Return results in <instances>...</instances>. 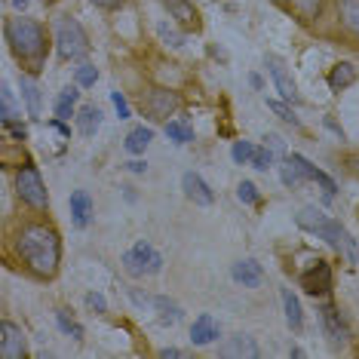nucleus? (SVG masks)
Instances as JSON below:
<instances>
[{
  "label": "nucleus",
  "instance_id": "nucleus-40",
  "mask_svg": "<svg viewBox=\"0 0 359 359\" xmlns=\"http://www.w3.org/2000/svg\"><path fill=\"white\" fill-rule=\"evenodd\" d=\"M4 126L10 129V133H13L15 138H19V142H25V138H28V129H25V123H19V117L10 120V123H4Z\"/></svg>",
  "mask_w": 359,
  "mask_h": 359
},
{
  "label": "nucleus",
  "instance_id": "nucleus-29",
  "mask_svg": "<svg viewBox=\"0 0 359 359\" xmlns=\"http://www.w3.org/2000/svg\"><path fill=\"white\" fill-rule=\"evenodd\" d=\"M166 135L172 138L175 144H187V142H194V129L182 123V120H169L166 123Z\"/></svg>",
  "mask_w": 359,
  "mask_h": 359
},
{
  "label": "nucleus",
  "instance_id": "nucleus-16",
  "mask_svg": "<svg viewBox=\"0 0 359 359\" xmlns=\"http://www.w3.org/2000/svg\"><path fill=\"white\" fill-rule=\"evenodd\" d=\"M191 341L197 347H206L212 341H218V323L212 320V313H200L191 325Z\"/></svg>",
  "mask_w": 359,
  "mask_h": 359
},
{
  "label": "nucleus",
  "instance_id": "nucleus-20",
  "mask_svg": "<svg viewBox=\"0 0 359 359\" xmlns=\"http://www.w3.org/2000/svg\"><path fill=\"white\" fill-rule=\"evenodd\" d=\"M353 80H356V65L353 62H338L329 71V89H332V93H341V89H347Z\"/></svg>",
  "mask_w": 359,
  "mask_h": 359
},
{
  "label": "nucleus",
  "instance_id": "nucleus-31",
  "mask_svg": "<svg viewBox=\"0 0 359 359\" xmlns=\"http://www.w3.org/2000/svg\"><path fill=\"white\" fill-rule=\"evenodd\" d=\"M0 123H10V120H15V111H13V89L10 83L0 86Z\"/></svg>",
  "mask_w": 359,
  "mask_h": 359
},
{
  "label": "nucleus",
  "instance_id": "nucleus-24",
  "mask_svg": "<svg viewBox=\"0 0 359 359\" xmlns=\"http://www.w3.org/2000/svg\"><path fill=\"white\" fill-rule=\"evenodd\" d=\"M151 142H154V129L151 126H135L133 133L126 135L123 148H126V154H144Z\"/></svg>",
  "mask_w": 359,
  "mask_h": 359
},
{
  "label": "nucleus",
  "instance_id": "nucleus-8",
  "mask_svg": "<svg viewBox=\"0 0 359 359\" xmlns=\"http://www.w3.org/2000/svg\"><path fill=\"white\" fill-rule=\"evenodd\" d=\"M301 289H304L307 295H313V298L332 292V267H329V261L316 258L313 264H310V271L301 273Z\"/></svg>",
  "mask_w": 359,
  "mask_h": 359
},
{
  "label": "nucleus",
  "instance_id": "nucleus-13",
  "mask_svg": "<svg viewBox=\"0 0 359 359\" xmlns=\"http://www.w3.org/2000/svg\"><path fill=\"white\" fill-rule=\"evenodd\" d=\"M320 323H323V332L329 334V341L332 344H344L347 341V323L341 320V313H338V307L334 304H325L323 310H320Z\"/></svg>",
  "mask_w": 359,
  "mask_h": 359
},
{
  "label": "nucleus",
  "instance_id": "nucleus-7",
  "mask_svg": "<svg viewBox=\"0 0 359 359\" xmlns=\"http://www.w3.org/2000/svg\"><path fill=\"white\" fill-rule=\"evenodd\" d=\"M0 356L4 359H25L28 356V338L15 323H0Z\"/></svg>",
  "mask_w": 359,
  "mask_h": 359
},
{
  "label": "nucleus",
  "instance_id": "nucleus-1",
  "mask_svg": "<svg viewBox=\"0 0 359 359\" xmlns=\"http://www.w3.org/2000/svg\"><path fill=\"white\" fill-rule=\"evenodd\" d=\"M15 255L22 258V264L28 267L40 280H53L59 273V261H62V240L55 233V227L50 224H22L15 233Z\"/></svg>",
  "mask_w": 359,
  "mask_h": 359
},
{
  "label": "nucleus",
  "instance_id": "nucleus-43",
  "mask_svg": "<svg viewBox=\"0 0 359 359\" xmlns=\"http://www.w3.org/2000/svg\"><path fill=\"white\" fill-rule=\"evenodd\" d=\"M144 169H148V163H144V160H133V163H129V172H135V175H142Z\"/></svg>",
  "mask_w": 359,
  "mask_h": 359
},
{
  "label": "nucleus",
  "instance_id": "nucleus-26",
  "mask_svg": "<svg viewBox=\"0 0 359 359\" xmlns=\"http://www.w3.org/2000/svg\"><path fill=\"white\" fill-rule=\"evenodd\" d=\"M55 323H59V329L68 334V338H74V341H83V325H80L74 316L68 313V310H59V313H55Z\"/></svg>",
  "mask_w": 359,
  "mask_h": 359
},
{
  "label": "nucleus",
  "instance_id": "nucleus-17",
  "mask_svg": "<svg viewBox=\"0 0 359 359\" xmlns=\"http://www.w3.org/2000/svg\"><path fill=\"white\" fill-rule=\"evenodd\" d=\"M71 218H74V227L89 224V218H93V197H89L86 191L71 194Z\"/></svg>",
  "mask_w": 359,
  "mask_h": 359
},
{
  "label": "nucleus",
  "instance_id": "nucleus-44",
  "mask_svg": "<svg viewBox=\"0 0 359 359\" xmlns=\"http://www.w3.org/2000/svg\"><path fill=\"white\" fill-rule=\"evenodd\" d=\"M160 356L169 359V356H184V353H182V350H175V347H166V350H160Z\"/></svg>",
  "mask_w": 359,
  "mask_h": 359
},
{
  "label": "nucleus",
  "instance_id": "nucleus-35",
  "mask_svg": "<svg viewBox=\"0 0 359 359\" xmlns=\"http://www.w3.org/2000/svg\"><path fill=\"white\" fill-rule=\"evenodd\" d=\"M157 34H160L163 43L175 46V50H182V46H184V31H175V28H169V25H160Z\"/></svg>",
  "mask_w": 359,
  "mask_h": 359
},
{
  "label": "nucleus",
  "instance_id": "nucleus-28",
  "mask_svg": "<svg viewBox=\"0 0 359 359\" xmlns=\"http://www.w3.org/2000/svg\"><path fill=\"white\" fill-rule=\"evenodd\" d=\"M280 178H283L285 187H301V184H304V172H301V169L289 157H285L283 166H280Z\"/></svg>",
  "mask_w": 359,
  "mask_h": 359
},
{
  "label": "nucleus",
  "instance_id": "nucleus-14",
  "mask_svg": "<svg viewBox=\"0 0 359 359\" xmlns=\"http://www.w3.org/2000/svg\"><path fill=\"white\" fill-rule=\"evenodd\" d=\"M231 276L240 285H246V289H258L261 280H264V267H261L255 258H243V261H236L233 264Z\"/></svg>",
  "mask_w": 359,
  "mask_h": 359
},
{
  "label": "nucleus",
  "instance_id": "nucleus-48",
  "mask_svg": "<svg viewBox=\"0 0 359 359\" xmlns=\"http://www.w3.org/2000/svg\"><path fill=\"white\" fill-rule=\"evenodd\" d=\"M55 4V0H43V6H53Z\"/></svg>",
  "mask_w": 359,
  "mask_h": 359
},
{
  "label": "nucleus",
  "instance_id": "nucleus-22",
  "mask_svg": "<svg viewBox=\"0 0 359 359\" xmlns=\"http://www.w3.org/2000/svg\"><path fill=\"white\" fill-rule=\"evenodd\" d=\"M19 86H22V99H25V104H28V114L37 120L40 111H43V108H40V86L34 83V77H31V74H22Z\"/></svg>",
  "mask_w": 359,
  "mask_h": 359
},
{
  "label": "nucleus",
  "instance_id": "nucleus-39",
  "mask_svg": "<svg viewBox=\"0 0 359 359\" xmlns=\"http://www.w3.org/2000/svg\"><path fill=\"white\" fill-rule=\"evenodd\" d=\"M86 307L95 310V313H104V310H108V301H104L99 292H89V295H86Z\"/></svg>",
  "mask_w": 359,
  "mask_h": 359
},
{
  "label": "nucleus",
  "instance_id": "nucleus-36",
  "mask_svg": "<svg viewBox=\"0 0 359 359\" xmlns=\"http://www.w3.org/2000/svg\"><path fill=\"white\" fill-rule=\"evenodd\" d=\"M267 108H271L273 114H280V120H285V123L301 126V123H298V117H295V111H292L289 104H283V102H273V99H271V102H267Z\"/></svg>",
  "mask_w": 359,
  "mask_h": 359
},
{
  "label": "nucleus",
  "instance_id": "nucleus-47",
  "mask_svg": "<svg viewBox=\"0 0 359 359\" xmlns=\"http://www.w3.org/2000/svg\"><path fill=\"white\" fill-rule=\"evenodd\" d=\"M350 166H353V172L359 175V157H353V160H350Z\"/></svg>",
  "mask_w": 359,
  "mask_h": 359
},
{
  "label": "nucleus",
  "instance_id": "nucleus-49",
  "mask_svg": "<svg viewBox=\"0 0 359 359\" xmlns=\"http://www.w3.org/2000/svg\"><path fill=\"white\" fill-rule=\"evenodd\" d=\"M280 4H285V0H280Z\"/></svg>",
  "mask_w": 359,
  "mask_h": 359
},
{
  "label": "nucleus",
  "instance_id": "nucleus-3",
  "mask_svg": "<svg viewBox=\"0 0 359 359\" xmlns=\"http://www.w3.org/2000/svg\"><path fill=\"white\" fill-rule=\"evenodd\" d=\"M298 227H304V231L310 233H316L320 240H325L334 252H341L350 264H359V249H356V240L347 233V227L341 224V222H334V218H329L323 209H316V206H304L298 212Z\"/></svg>",
  "mask_w": 359,
  "mask_h": 359
},
{
  "label": "nucleus",
  "instance_id": "nucleus-32",
  "mask_svg": "<svg viewBox=\"0 0 359 359\" xmlns=\"http://www.w3.org/2000/svg\"><path fill=\"white\" fill-rule=\"evenodd\" d=\"M252 154H255V144L252 142H246V138H243V142H233V148H231V157H233V163H252Z\"/></svg>",
  "mask_w": 359,
  "mask_h": 359
},
{
  "label": "nucleus",
  "instance_id": "nucleus-41",
  "mask_svg": "<svg viewBox=\"0 0 359 359\" xmlns=\"http://www.w3.org/2000/svg\"><path fill=\"white\" fill-rule=\"evenodd\" d=\"M264 142H267V148H271L273 154H280V157H285V144H283V138H280V135H267Z\"/></svg>",
  "mask_w": 359,
  "mask_h": 359
},
{
  "label": "nucleus",
  "instance_id": "nucleus-11",
  "mask_svg": "<svg viewBox=\"0 0 359 359\" xmlns=\"http://www.w3.org/2000/svg\"><path fill=\"white\" fill-rule=\"evenodd\" d=\"M163 6L169 10V15L182 31H200V13L191 0H163Z\"/></svg>",
  "mask_w": 359,
  "mask_h": 359
},
{
  "label": "nucleus",
  "instance_id": "nucleus-37",
  "mask_svg": "<svg viewBox=\"0 0 359 359\" xmlns=\"http://www.w3.org/2000/svg\"><path fill=\"white\" fill-rule=\"evenodd\" d=\"M295 6H298V13L304 15V19H316L320 15V6H323V0H295Z\"/></svg>",
  "mask_w": 359,
  "mask_h": 359
},
{
  "label": "nucleus",
  "instance_id": "nucleus-21",
  "mask_svg": "<svg viewBox=\"0 0 359 359\" xmlns=\"http://www.w3.org/2000/svg\"><path fill=\"white\" fill-rule=\"evenodd\" d=\"M283 307H285V323H289L292 332L304 329V313H301V301L292 289H283Z\"/></svg>",
  "mask_w": 359,
  "mask_h": 359
},
{
  "label": "nucleus",
  "instance_id": "nucleus-30",
  "mask_svg": "<svg viewBox=\"0 0 359 359\" xmlns=\"http://www.w3.org/2000/svg\"><path fill=\"white\" fill-rule=\"evenodd\" d=\"M74 80H77V86H95V80H99V68H95V65H89V62L77 65V68H74Z\"/></svg>",
  "mask_w": 359,
  "mask_h": 359
},
{
  "label": "nucleus",
  "instance_id": "nucleus-18",
  "mask_svg": "<svg viewBox=\"0 0 359 359\" xmlns=\"http://www.w3.org/2000/svg\"><path fill=\"white\" fill-rule=\"evenodd\" d=\"M222 356H246V359H255L258 356V344L249 338V334H233V338H227V344L222 347Z\"/></svg>",
  "mask_w": 359,
  "mask_h": 359
},
{
  "label": "nucleus",
  "instance_id": "nucleus-25",
  "mask_svg": "<svg viewBox=\"0 0 359 359\" xmlns=\"http://www.w3.org/2000/svg\"><path fill=\"white\" fill-rule=\"evenodd\" d=\"M338 13H341L344 28L359 37V0H338Z\"/></svg>",
  "mask_w": 359,
  "mask_h": 359
},
{
  "label": "nucleus",
  "instance_id": "nucleus-10",
  "mask_svg": "<svg viewBox=\"0 0 359 359\" xmlns=\"http://www.w3.org/2000/svg\"><path fill=\"white\" fill-rule=\"evenodd\" d=\"M267 71H271V77H273V86H276V93L283 95L285 102H292V104H298L301 102V95H298V86H295V80H292V74L285 71V65L280 59H267Z\"/></svg>",
  "mask_w": 359,
  "mask_h": 359
},
{
  "label": "nucleus",
  "instance_id": "nucleus-19",
  "mask_svg": "<svg viewBox=\"0 0 359 359\" xmlns=\"http://www.w3.org/2000/svg\"><path fill=\"white\" fill-rule=\"evenodd\" d=\"M99 126H102V108H95V104H83V108L77 111V129H80V135L93 138L95 133H99Z\"/></svg>",
  "mask_w": 359,
  "mask_h": 359
},
{
  "label": "nucleus",
  "instance_id": "nucleus-23",
  "mask_svg": "<svg viewBox=\"0 0 359 359\" xmlns=\"http://www.w3.org/2000/svg\"><path fill=\"white\" fill-rule=\"evenodd\" d=\"M77 99H80V89L77 86H65L62 93H59V99H55V117L59 120H71L74 117V104H77Z\"/></svg>",
  "mask_w": 359,
  "mask_h": 359
},
{
  "label": "nucleus",
  "instance_id": "nucleus-2",
  "mask_svg": "<svg viewBox=\"0 0 359 359\" xmlns=\"http://www.w3.org/2000/svg\"><path fill=\"white\" fill-rule=\"evenodd\" d=\"M4 34H6V43H10L15 59H19L22 65H28V74H37V71L46 65L50 43H46L43 28H40L34 19H25V15L10 19L4 25Z\"/></svg>",
  "mask_w": 359,
  "mask_h": 359
},
{
  "label": "nucleus",
  "instance_id": "nucleus-45",
  "mask_svg": "<svg viewBox=\"0 0 359 359\" xmlns=\"http://www.w3.org/2000/svg\"><path fill=\"white\" fill-rule=\"evenodd\" d=\"M10 4L15 6V10H19V13H25L28 10V4H31V0H10Z\"/></svg>",
  "mask_w": 359,
  "mask_h": 359
},
{
  "label": "nucleus",
  "instance_id": "nucleus-4",
  "mask_svg": "<svg viewBox=\"0 0 359 359\" xmlns=\"http://www.w3.org/2000/svg\"><path fill=\"white\" fill-rule=\"evenodd\" d=\"M55 50L68 62H77L89 53V37L74 15H62V19L55 22Z\"/></svg>",
  "mask_w": 359,
  "mask_h": 359
},
{
  "label": "nucleus",
  "instance_id": "nucleus-6",
  "mask_svg": "<svg viewBox=\"0 0 359 359\" xmlns=\"http://www.w3.org/2000/svg\"><path fill=\"white\" fill-rule=\"evenodd\" d=\"M123 267L133 276H151V273H160L163 271V255L151 243H135L133 249L123 255Z\"/></svg>",
  "mask_w": 359,
  "mask_h": 359
},
{
  "label": "nucleus",
  "instance_id": "nucleus-33",
  "mask_svg": "<svg viewBox=\"0 0 359 359\" xmlns=\"http://www.w3.org/2000/svg\"><path fill=\"white\" fill-rule=\"evenodd\" d=\"M236 197H240V203H246V206H258V203H261V194H258V187L252 182H240V187H236Z\"/></svg>",
  "mask_w": 359,
  "mask_h": 359
},
{
  "label": "nucleus",
  "instance_id": "nucleus-5",
  "mask_svg": "<svg viewBox=\"0 0 359 359\" xmlns=\"http://www.w3.org/2000/svg\"><path fill=\"white\" fill-rule=\"evenodd\" d=\"M15 194H19V200L25 203V206L37 209V212H43L46 206H50L46 184H43V178H40V169L31 160L22 163L19 172H15Z\"/></svg>",
  "mask_w": 359,
  "mask_h": 359
},
{
  "label": "nucleus",
  "instance_id": "nucleus-15",
  "mask_svg": "<svg viewBox=\"0 0 359 359\" xmlns=\"http://www.w3.org/2000/svg\"><path fill=\"white\" fill-rule=\"evenodd\" d=\"M289 160L295 163V166L301 169V172H304L307 182H316V184L323 187V191H325V197H334V191H338V187H334V182H332V178L325 175V172H323V169H316L313 163H310L307 157H301V154H289Z\"/></svg>",
  "mask_w": 359,
  "mask_h": 359
},
{
  "label": "nucleus",
  "instance_id": "nucleus-27",
  "mask_svg": "<svg viewBox=\"0 0 359 359\" xmlns=\"http://www.w3.org/2000/svg\"><path fill=\"white\" fill-rule=\"evenodd\" d=\"M151 304L160 310V320L163 323H178V320H182V307H178L175 301H169V298H151Z\"/></svg>",
  "mask_w": 359,
  "mask_h": 359
},
{
  "label": "nucleus",
  "instance_id": "nucleus-38",
  "mask_svg": "<svg viewBox=\"0 0 359 359\" xmlns=\"http://www.w3.org/2000/svg\"><path fill=\"white\" fill-rule=\"evenodd\" d=\"M111 102H114V108H117V117H120V120H129V117H133V111H129V102H126L123 93H111Z\"/></svg>",
  "mask_w": 359,
  "mask_h": 359
},
{
  "label": "nucleus",
  "instance_id": "nucleus-46",
  "mask_svg": "<svg viewBox=\"0 0 359 359\" xmlns=\"http://www.w3.org/2000/svg\"><path fill=\"white\" fill-rule=\"evenodd\" d=\"M249 83L255 86V89H261V77H258V74H252V77H249Z\"/></svg>",
  "mask_w": 359,
  "mask_h": 359
},
{
  "label": "nucleus",
  "instance_id": "nucleus-9",
  "mask_svg": "<svg viewBox=\"0 0 359 359\" xmlns=\"http://www.w3.org/2000/svg\"><path fill=\"white\" fill-rule=\"evenodd\" d=\"M142 102H144V111L157 120H169L178 111V104H182L178 95L169 93V89H151L148 95H142Z\"/></svg>",
  "mask_w": 359,
  "mask_h": 359
},
{
  "label": "nucleus",
  "instance_id": "nucleus-12",
  "mask_svg": "<svg viewBox=\"0 0 359 359\" xmlns=\"http://www.w3.org/2000/svg\"><path fill=\"white\" fill-rule=\"evenodd\" d=\"M182 191H184V197L191 200V203H197V206H212V203H215V194H212V187L203 182L197 172H184L182 175Z\"/></svg>",
  "mask_w": 359,
  "mask_h": 359
},
{
  "label": "nucleus",
  "instance_id": "nucleus-34",
  "mask_svg": "<svg viewBox=\"0 0 359 359\" xmlns=\"http://www.w3.org/2000/svg\"><path fill=\"white\" fill-rule=\"evenodd\" d=\"M252 166H255L258 172H267V169L273 166V151L267 148V144L264 148H255V154H252Z\"/></svg>",
  "mask_w": 359,
  "mask_h": 359
},
{
  "label": "nucleus",
  "instance_id": "nucleus-42",
  "mask_svg": "<svg viewBox=\"0 0 359 359\" xmlns=\"http://www.w3.org/2000/svg\"><path fill=\"white\" fill-rule=\"evenodd\" d=\"M89 4H95V6H102V10H117L123 0H89Z\"/></svg>",
  "mask_w": 359,
  "mask_h": 359
}]
</instances>
